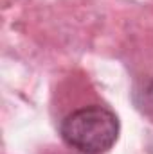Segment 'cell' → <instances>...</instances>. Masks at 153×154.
<instances>
[{"mask_svg":"<svg viewBox=\"0 0 153 154\" xmlns=\"http://www.w3.org/2000/svg\"><path fill=\"white\" fill-rule=\"evenodd\" d=\"M137 104L142 113H146L153 120V82L142 88V91H137Z\"/></svg>","mask_w":153,"mask_h":154,"instance_id":"7a4b0ae2","label":"cell"},{"mask_svg":"<svg viewBox=\"0 0 153 154\" xmlns=\"http://www.w3.org/2000/svg\"><path fill=\"white\" fill-rule=\"evenodd\" d=\"M76 154H83V152H77V151H76Z\"/></svg>","mask_w":153,"mask_h":154,"instance_id":"3957f363","label":"cell"},{"mask_svg":"<svg viewBox=\"0 0 153 154\" xmlns=\"http://www.w3.org/2000/svg\"><path fill=\"white\" fill-rule=\"evenodd\" d=\"M63 142L83 154H103L119 136L117 116L103 106H86L65 116L60 127Z\"/></svg>","mask_w":153,"mask_h":154,"instance_id":"6da1fadb","label":"cell"}]
</instances>
